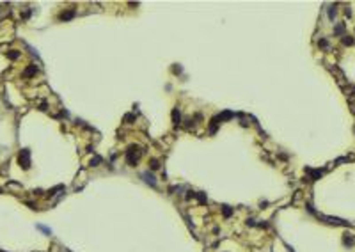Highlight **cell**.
<instances>
[{
	"label": "cell",
	"mask_w": 355,
	"mask_h": 252,
	"mask_svg": "<svg viewBox=\"0 0 355 252\" xmlns=\"http://www.w3.org/2000/svg\"><path fill=\"white\" fill-rule=\"evenodd\" d=\"M343 45H346V46L353 45V37H352V36H344V37H343Z\"/></svg>",
	"instance_id": "4"
},
{
	"label": "cell",
	"mask_w": 355,
	"mask_h": 252,
	"mask_svg": "<svg viewBox=\"0 0 355 252\" xmlns=\"http://www.w3.org/2000/svg\"><path fill=\"white\" fill-rule=\"evenodd\" d=\"M344 245H353V240L348 238V236H344Z\"/></svg>",
	"instance_id": "9"
},
{
	"label": "cell",
	"mask_w": 355,
	"mask_h": 252,
	"mask_svg": "<svg viewBox=\"0 0 355 252\" xmlns=\"http://www.w3.org/2000/svg\"><path fill=\"white\" fill-rule=\"evenodd\" d=\"M73 14H75L73 11H69V13H62L60 18H62V20H69V18H73Z\"/></svg>",
	"instance_id": "7"
},
{
	"label": "cell",
	"mask_w": 355,
	"mask_h": 252,
	"mask_svg": "<svg viewBox=\"0 0 355 252\" xmlns=\"http://www.w3.org/2000/svg\"><path fill=\"white\" fill-rule=\"evenodd\" d=\"M137 149H139L137 146H131V148L128 149V153H126V160H128L130 165H135V162L139 160V153H135Z\"/></svg>",
	"instance_id": "1"
},
{
	"label": "cell",
	"mask_w": 355,
	"mask_h": 252,
	"mask_svg": "<svg viewBox=\"0 0 355 252\" xmlns=\"http://www.w3.org/2000/svg\"><path fill=\"white\" fill-rule=\"evenodd\" d=\"M329 16H330V20H332L334 16H336V5H334V7L330 9V13H329Z\"/></svg>",
	"instance_id": "10"
},
{
	"label": "cell",
	"mask_w": 355,
	"mask_h": 252,
	"mask_svg": "<svg viewBox=\"0 0 355 252\" xmlns=\"http://www.w3.org/2000/svg\"><path fill=\"white\" fill-rule=\"evenodd\" d=\"M144 177H146V181H148V183H151V185H153V186H154V185H156V183H154V177H153V176H151V174H144Z\"/></svg>",
	"instance_id": "6"
},
{
	"label": "cell",
	"mask_w": 355,
	"mask_h": 252,
	"mask_svg": "<svg viewBox=\"0 0 355 252\" xmlns=\"http://www.w3.org/2000/svg\"><path fill=\"white\" fill-rule=\"evenodd\" d=\"M20 163H23V169H28V149L20 153Z\"/></svg>",
	"instance_id": "2"
},
{
	"label": "cell",
	"mask_w": 355,
	"mask_h": 252,
	"mask_svg": "<svg viewBox=\"0 0 355 252\" xmlns=\"http://www.w3.org/2000/svg\"><path fill=\"white\" fill-rule=\"evenodd\" d=\"M158 167H160V165H158V162H156V160H151V169H153V171H156Z\"/></svg>",
	"instance_id": "8"
},
{
	"label": "cell",
	"mask_w": 355,
	"mask_h": 252,
	"mask_svg": "<svg viewBox=\"0 0 355 252\" xmlns=\"http://www.w3.org/2000/svg\"><path fill=\"white\" fill-rule=\"evenodd\" d=\"M334 32H336V34H343L344 32V23H339L336 28H334Z\"/></svg>",
	"instance_id": "5"
},
{
	"label": "cell",
	"mask_w": 355,
	"mask_h": 252,
	"mask_svg": "<svg viewBox=\"0 0 355 252\" xmlns=\"http://www.w3.org/2000/svg\"><path fill=\"white\" fill-rule=\"evenodd\" d=\"M224 215H226V217L231 215V209H229V206H224Z\"/></svg>",
	"instance_id": "11"
},
{
	"label": "cell",
	"mask_w": 355,
	"mask_h": 252,
	"mask_svg": "<svg viewBox=\"0 0 355 252\" xmlns=\"http://www.w3.org/2000/svg\"><path fill=\"white\" fill-rule=\"evenodd\" d=\"M96 163H100V158H94V160H91V165H96Z\"/></svg>",
	"instance_id": "12"
},
{
	"label": "cell",
	"mask_w": 355,
	"mask_h": 252,
	"mask_svg": "<svg viewBox=\"0 0 355 252\" xmlns=\"http://www.w3.org/2000/svg\"><path fill=\"white\" fill-rule=\"evenodd\" d=\"M172 119H174V123H176V124H180L181 115H180V112H178V108H174V110H172Z\"/></svg>",
	"instance_id": "3"
},
{
	"label": "cell",
	"mask_w": 355,
	"mask_h": 252,
	"mask_svg": "<svg viewBox=\"0 0 355 252\" xmlns=\"http://www.w3.org/2000/svg\"><path fill=\"white\" fill-rule=\"evenodd\" d=\"M327 45H329V43H327L325 39H321V41H320V46H327Z\"/></svg>",
	"instance_id": "13"
}]
</instances>
